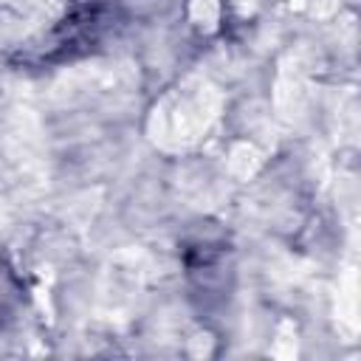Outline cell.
Wrapping results in <instances>:
<instances>
[{
  "label": "cell",
  "instance_id": "cell-1",
  "mask_svg": "<svg viewBox=\"0 0 361 361\" xmlns=\"http://www.w3.org/2000/svg\"><path fill=\"white\" fill-rule=\"evenodd\" d=\"M158 113V110H155ZM209 102H206V93H195V96H189V93H180V99L178 102H172L164 113H158L155 118H161V124H164V138H175V141H192L195 138V133L200 130V127H206V121H209Z\"/></svg>",
  "mask_w": 361,
  "mask_h": 361
}]
</instances>
